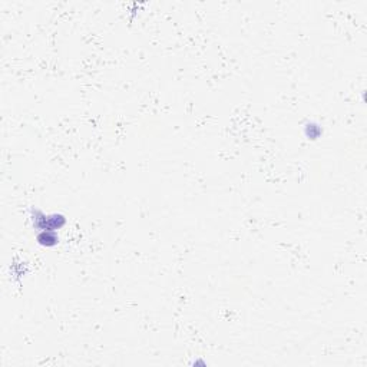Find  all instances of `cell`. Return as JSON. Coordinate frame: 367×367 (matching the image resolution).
I'll return each instance as SVG.
<instances>
[{
    "mask_svg": "<svg viewBox=\"0 0 367 367\" xmlns=\"http://www.w3.org/2000/svg\"><path fill=\"white\" fill-rule=\"evenodd\" d=\"M36 243L43 248H55L61 243L59 232L54 229H42L36 232Z\"/></svg>",
    "mask_w": 367,
    "mask_h": 367,
    "instance_id": "obj_1",
    "label": "cell"
},
{
    "mask_svg": "<svg viewBox=\"0 0 367 367\" xmlns=\"http://www.w3.org/2000/svg\"><path fill=\"white\" fill-rule=\"evenodd\" d=\"M28 271H29V268H28L26 263H19V264L13 263L10 266V274H12L13 280H16V281H20L23 277L28 274Z\"/></svg>",
    "mask_w": 367,
    "mask_h": 367,
    "instance_id": "obj_4",
    "label": "cell"
},
{
    "mask_svg": "<svg viewBox=\"0 0 367 367\" xmlns=\"http://www.w3.org/2000/svg\"><path fill=\"white\" fill-rule=\"evenodd\" d=\"M66 217L61 213H52V214H47V220H46V227L45 229H54V231H59L65 225H66Z\"/></svg>",
    "mask_w": 367,
    "mask_h": 367,
    "instance_id": "obj_3",
    "label": "cell"
},
{
    "mask_svg": "<svg viewBox=\"0 0 367 367\" xmlns=\"http://www.w3.org/2000/svg\"><path fill=\"white\" fill-rule=\"evenodd\" d=\"M323 126L320 123L316 122V121H307L304 125H303V134L304 137L308 139V141H317L323 137Z\"/></svg>",
    "mask_w": 367,
    "mask_h": 367,
    "instance_id": "obj_2",
    "label": "cell"
}]
</instances>
